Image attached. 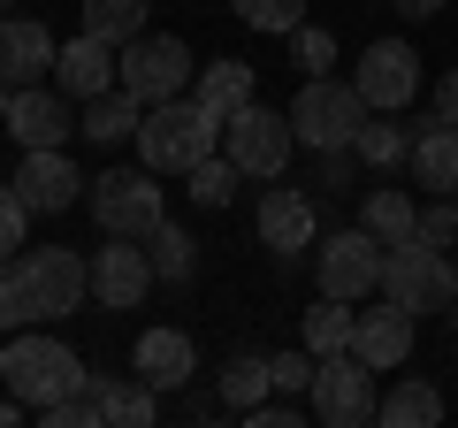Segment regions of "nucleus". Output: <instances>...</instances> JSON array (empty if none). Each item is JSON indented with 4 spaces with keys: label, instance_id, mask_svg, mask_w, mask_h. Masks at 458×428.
<instances>
[{
    "label": "nucleus",
    "instance_id": "1",
    "mask_svg": "<svg viewBox=\"0 0 458 428\" xmlns=\"http://www.w3.org/2000/svg\"><path fill=\"white\" fill-rule=\"evenodd\" d=\"M222 123L199 92H176L161 99V107H146V123H138V161L161 168V176H191L207 153H222Z\"/></svg>",
    "mask_w": 458,
    "mask_h": 428
},
{
    "label": "nucleus",
    "instance_id": "2",
    "mask_svg": "<svg viewBox=\"0 0 458 428\" xmlns=\"http://www.w3.org/2000/svg\"><path fill=\"white\" fill-rule=\"evenodd\" d=\"M84 199H92V222L107 237H153L168 222V207H161V168H99L92 184H84Z\"/></svg>",
    "mask_w": 458,
    "mask_h": 428
},
{
    "label": "nucleus",
    "instance_id": "3",
    "mask_svg": "<svg viewBox=\"0 0 458 428\" xmlns=\"http://www.w3.org/2000/svg\"><path fill=\"white\" fill-rule=\"evenodd\" d=\"M0 375H8V390L38 413V406H54V398H69L92 367H84L62 337H8V345H0Z\"/></svg>",
    "mask_w": 458,
    "mask_h": 428
},
{
    "label": "nucleus",
    "instance_id": "4",
    "mask_svg": "<svg viewBox=\"0 0 458 428\" xmlns=\"http://www.w3.org/2000/svg\"><path fill=\"white\" fill-rule=\"evenodd\" d=\"M382 298H397V306L420 321V313H443L458 298V268L443 245H420V237H405V245L382 253Z\"/></svg>",
    "mask_w": 458,
    "mask_h": 428
},
{
    "label": "nucleus",
    "instance_id": "5",
    "mask_svg": "<svg viewBox=\"0 0 458 428\" xmlns=\"http://www.w3.org/2000/svg\"><path fill=\"white\" fill-rule=\"evenodd\" d=\"M16 283H23L31 321H62V313H77L92 298V261L77 245H31L16 261Z\"/></svg>",
    "mask_w": 458,
    "mask_h": 428
},
{
    "label": "nucleus",
    "instance_id": "6",
    "mask_svg": "<svg viewBox=\"0 0 458 428\" xmlns=\"http://www.w3.org/2000/svg\"><path fill=\"white\" fill-rule=\"evenodd\" d=\"M367 116H375V107L360 99V84H336V77H306V92L291 99V131H298V146H313V153L352 146Z\"/></svg>",
    "mask_w": 458,
    "mask_h": 428
},
{
    "label": "nucleus",
    "instance_id": "7",
    "mask_svg": "<svg viewBox=\"0 0 458 428\" xmlns=\"http://www.w3.org/2000/svg\"><path fill=\"white\" fill-rule=\"evenodd\" d=\"M306 406H313V421H328V428H367L375 421V367L360 360V352H328L321 367H313V382H306Z\"/></svg>",
    "mask_w": 458,
    "mask_h": 428
},
{
    "label": "nucleus",
    "instance_id": "8",
    "mask_svg": "<svg viewBox=\"0 0 458 428\" xmlns=\"http://www.w3.org/2000/svg\"><path fill=\"white\" fill-rule=\"evenodd\" d=\"M291 146H298L291 116H276V107H260V99H252V107H237V116L222 123V153L245 168V176H260V184H267V176H283Z\"/></svg>",
    "mask_w": 458,
    "mask_h": 428
},
{
    "label": "nucleus",
    "instance_id": "9",
    "mask_svg": "<svg viewBox=\"0 0 458 428\" xmlns=\"http://www.w3.org/2000/svg\"><path fill=\"white\" fill-rule=\"evenodd\" d=\"M114 77H123V92H138L146 107H161V99H176L183 84H191V47L168 31H146L123 47V62H114Z\"/></svg>",
    "mask_w": 458,
    "mask_h": 428
},
{
    "label": "nucleus",
    "instance_id": "10",
    "mask_svg": "<svg viewBox=\"0 0 458 428\" xmlns=\"http://www.w3.org/2000/svg\"><path fill=\"white\" fill-rule=\"evenodd\" d=\"M382 237L367 230H328L321 237V291L328 298H367V291H382Z\"/></svg>",
    "mask_w": 458,
    "mask_h": 428
},
{
    "label": "nucleus",
    "instance_id": "11",
    "mask_svg": "<svg viewBox=\"0 0 458 428\" xmlns=\"http://www.w3.org/2000/svg\"><path fill=\"white\" fill-rule=\"evenodd\" d=\"M153 283H161V268H153L146 237H107V245L92 253V298H99V306L131 313V306H146Z\"/></svg>",
    "mask_w": 458,
    "mask_h": 428
},
{
    "label": "nucleus",
    "instance_id": "12",
    "mask_svg": "<svg viewBox=\"0 0 458 428\" xmlns=\"http://www.w3.org/2000/svg\"><path fill=\"white\" fill-rule=\"evenodd\" d=\"M352 84H360V99L375 116H397V107L420 92V54H412L405 39H375V47L360 54V69H352Z\"/></svg>",
    "mask_w": 458,
    "mask_h": 428
},
{
    "label": "nucleus",
    "instance_id": "13",
    "mask_svg": "<svg viewBox=\"0 0 458 428\" xmlns=\"http://www.w3.org/2000/svg\"><path fill=\"white\" fill-rule=\"evenodd\" d=\"M0 131H16V146L31 153V146H62L69 131H77V116H69V92L62 84H23L16 99H8V116H0Z\"/></svg>",
    "mask_w": 458,
    "mask_h": 428
},
{
    "label": "nucleus",
    "instance_id": "14",
    "mask_svg": "<svg viewBox=\"0 0 458 428\" xmlns=\"http://www.w3.org/2000/svg\"><path fill=\"white\" fill-rule=\"evenodd\" d=\"M16 192H23V207H31V214H69V207H77V192H84V176H77V161H69L62 146H31V153H23V168H16Z\"/></svg>",
    "mask_w": 458,
    "mask_h": 428
},
{
    "label": "nucleus",
    "instance_id": "15",
    "mask_svg": "<svg viewBox=\"0 0 458 428\" xmlns=\"http://www.w3.org/2000/svg\"><path fill=\"white\" fill-rule=\"evenodd\" d=\"M114 62H123V47H107V39H92V31H77L62 54H54V84H62L69 99H99V92H114Z\"/></svg>",
    "mask_w": 458,
    "mask_h": 428
},
{
    "label": "nucleus",
    "instance_id": "16",
    "mask_svg": "<svg viewBox=\"0 0 458 428\" xmlns=\"http://www.w3.org/2000/svg\"><path fill=\"white\" fill-rule=\"evenodd\" d=\"M54 54H62V39L47 31L38 16H8L0 23V77L16 84H38V77H54Z\"/></svg>",
    "mask_w": 458,
    "mask_h": 428
},
{
    "label": "nucleus",
    "instance_id": "17",
    "mask_svg": "<svg viewBox=\"0 0 458 428\" xmlns=\"http://www.w3.org/2000/svg\"><path fill=\"white\" fill-rule=\"evenodd\" d=\"M352 352H360L375 375L405 367V360H412V313L397 306V298H382L375 313H360V321H352Z\"/></svg>",
    "mask_w": 458,
    "mask_h": 428
},
{
    "label": "nucleus",
    "instance_id": "18",
    "mask_svg": "<svg viewBox=\"0 0 458 428\" xmlns=\"http://www.w3.org/2000/svg\"><path fill=\"white\" fill-rule=\"evenodd\" d=\"M131 367H138V375H146L153 390L168 398V390H183V382L199 375V345H191L183 330H168V321H161V330H138V352H131Z\"/></svg>",
    "mask_w": 458,
    "mask_h": 428
},
{
    "label": "nucleus",
    "instance_id": "19",
    "mask_svg": "<svg viewBox=\"0 0 458 428\" xmlns=\"http://www.w3.org/2000/svg\"><path fill=\"white\" fill-rule=\"evenodd\" d=\"M405 168H412V184H420V192L451 199V192H458V123L428 116L420 131H412V153H405Z\"/></svg>",
    "mask_w": 458,
    "mask_h": 428
},
{
    "label": "nucleus",
    "instance_id": "20",
    "mask_svg": "<svg viewBox=\"0 0 458 428\" xmlns=\"http://www.w3.org/2000/svg\"><path fill=\"white\" fill-rule=\"evenodd\" d=\"M313 199L306 192H260V245L283 253V261H298V253L313 245Z\"/></svg>",
    "mask_w": 458,
    "mask_h": 428
},
{
    "label": "nucleus",
    "instance_id": "21",
    "mask_svg": "<svg viewBox=\"0 0 458 428\" xmlns=\"http://www.w3.org/2000/svg\"><path fill=\"white\" fill-rule=\"evenodd\" d=\"M99 382V413H107L114 428H146V421H161V390H153L146 375H92Z\"/></svg>",
    "mask_w": 458,
    "mask_h": 428
},
{
    "label": "nucleus",
    "instance_id": "22",
    "mask_svg": "<svg viewBox=\"0 0 458 428\" xmlns=\"http://www.w3.org/2000/svg\"><path fill=\"white\" fill-rule=\"evenodd\" d=\"M138 123H146V99L114 84V92L84 99V123H77V131L92 138V146H123V138H138Z\"/></svg>",
    "mask_w": 458,
    "mask_h": 428
},
{
    "label": "nucleus",
    "instance_id": "23",
    "mask_svg": "<svg viewBox=\"0 0 458 428\" xmlns=\"http://www.w3.org/2000/svg\"><path fill=\"white\" fill-rule=\"evenodd\" d=\"M375 421L382 428H443V390H436V382H420V375H405L397 390H382Z\"/></svg>",
    "mask_w": 458,
    "mask_h": 428
},
{
    "label": "nucleus",
    "instance_id": "24",
    "mask_svg": "<svg viewBox=\"0 0 458 428\" xmlns=\"http://www.w3.org/2000/svg\"><path fill=\"white\" fill-rule=\"evenodd\" d=\"M352 321H360V313H352V298H313V313L306 321H298V345L313 352V360H328V352H352Z\"/></svg>",
    "mask_w": 458,
    "mask_h": 428
},
{
    "label": "nucleus",
    "instance_id": "25",
    "mask_svg": "<svg viewBox=\"0 0 458 428\" xmlns=\"http://www.w3.org/2000/svg\"><path fill=\"white\" fill-rule=\"evenodd\" d=\"M199 99H207L214 116H237V107L260 99V84H252L245 62H207V69H199Z\"/></svg>",
    "mask_w": 458,
    "mask_h": 428
},
{
    "label": "nucleus",
    "instance_id": "26",
    "mask_svg": "<svg viewBox=\"0 0 458 428\" xmlns=\"http://www.w3.org/2000/svg\"><path fill=\"white\" fill-rule=\"evenodd\" d=\"M146 8L153 0H84V31L107 47H131V39H146Z\"/></svg>",
    "mask_w": 458,
    "mask_h": 428
},
{
    "label": "nucleus",
    "instance_id": "27",
    "mask_svg": "<svg viewBox=\"0 0 458 428\" xmlns=\"http://www.w3.org/2000/svg\"><path fill=\"white\" fill-rule=\"evenodd\" d=\"M360 222L382 237V245H405L412 222H420V207H412L405 192H390V184H382V192H367V199H360Z\"/></svg>",
    "mask_w": 458,
    "mask_h": 428
},
{
    "label": "nucleus",
    "instance_id": "28",
    "mask_svg": "<svg viewBox=\"0 0 458 428\" xmlns=\"http://www.w3.org/2000/svg\"><path fill=\"white\" fill-rule=\"evenodd\" d=\"M352 153H360L367 168H397V161L412 153V131H405L397 116H367V123H360V138H352Z\"/></svg>",
    "mask_w": 458,
    "mask_h": 428
},
{
    "label": "nucleus",
    "instance_id": "29",
    "mask_svg": "<svg viewBox=\"0 0 458 428\" xmlns=\"http://www.w3.org/2000/svg\"><path fill=\"white\" fill-rule=\"evenodd\" d=\"M267 390H276V367L252 360V352H237V360L222 367V406H229V413H252Z\"/></svg>",
    "mask_w": 458,
    "mask_h": 428
},
{
    "label": "nucleus",
    "instance_id": "30",
    "mask_svg": "<svg viewBox=\"0 0 458 428\" xmlns=\"http://www.w3.org/2000/svg\"><path fill=\"white\" fill-rule=\"evenodd\" d=\"M146 253H153V268H161V283H191L199 276V245L176 230V222H161V230L146 237Z\"/></svg>",
    "mask_w": 458,
    "mask_h": 428
},
{
    "label": "nucleus",
    "instance_id": "31",
    "mask_svg": "<svg viewBox=\"0 0 458 428\" xmlns=\"http://www.w3.org/2000/svg\"><path fill=\"white\" fill-rule=\"evenodd\" d=\"M237 184H245V168L229 161V153H207V161L191 168V199H199V207H229Z\"/></svg>",
    "mask_w": 458,
    "mask_h": 428
},
{
    "label": "nucleus",
    "instance_id": "32",
    "mask_svg": "<svg viewBox=\"0 0 458 428\" xmlns=\"http://www.w3.org/2000/svg\"><path fill=\"white\" fill-rule=\"evenodd\" d=\"M229 8H237V23H252V31H283V39L306 23V0H229Z\"/></svg>",
    "mask_w": 458,
    "mask_h": 428
},
{
    "label": "nucleus",
    "instance_id": "33",
    "mask_svg": "<svg viewBox=\"0 0 458 428\" xmlns=\"http://www.w3.org/2000/svg\"><path fill=\"white\" fill-rule=\"evenodd\" d=\"M23 230H31V207H23V192H16V184H0V268H16Z\"/></svg>",
    "mask_w": 458,
    "mask_h": 428
},
{
    "label": "nucleus",
    "instance_id": "34",
    "mask_svg": "<svg viewBox=\"0 0 458 428\" xmlns=\"http://www.w3.org/2000/svg\"><path fill=\"white\" fill-rule=\"evenodd\" d=\"M291 54H298V69H313V77L336 69V39H328L321 23H298V31H291Z\"/></svg>",
    "mask_w": 458,
    "mask_h": 428
},
{
    "label": "nucleus",
    "instance_id": "35",
    "mask_svg": "<svg viewBox=\"0 0 458 428\" xmlns=\"http://www.w3.org/2000/svg\"><path fill=\"white\" fill-rule=\"evenodd\" d=\"M412 237H420V245H443V253H451V245H458V207H443V199H436V207H420Z\"/></svg>",
    "mask_w": 458,
    "mask_h": 428
},
{
    "label": "nucleus",
    "instance_id": "36",
    "mask_svg": "<svg viewBox=\"0 0 458 428\" xmlns=\"http://www.w3.org/2000/svg\"><path fill=\"white\" fill-rule=\"evenodd\" d=\"M23 321H31V306H23V283H16V268H0V337H16Z\"/></svg>",
    "mask_w": 458,
    "mask_h": 428
},
{
    "label": "nucleus",
    "instance_id": "37",
    "mask_svg": "<svg viewBox=\"0 0 458 428\" xmlns=\"http://www.w3.org/2000/svg\"><path fill=\"white\" fill-rule=\"evenodd\" d=\"M267 367H276V390H306V382H313V367H321V360H313V352L298 345V352H276Z\"/></svg>",
    "mask_w": 458,
    "mask_h": 428
},
{
    "label": "nucleus",
    "instance_id": "38",
    "mask_svg": "<svg viewBox=\"0 0 458 428\" xmlns=\"http://www.w3.org/2000/svg\"><path fill=\"white\" fill-rule=\"evenodd\" d=\"M306 413H313V406H291V398H276V390H267L260 406L245 413V421H252V428H298V421H306Z\"/></svg>",
    "mask_w": 458,
    "mask_h": 428
},
{
    "label": "nucleus",
    "instance_id": "39",
    "mask_svg": "<svg viewBox=\"0 0 458 428\" xmlns=\"http://www.w3.org/2000/svg\"><path fill=\"white\" fill-rule=\"evenodd\" d=\"M344 184H352V146L321 153V184H313V192H344Z\"/></svg>",
    "mask_w": 458,
    "mask_h": 428
},
{
    "label": "nucleus",
    "instance_id": "40",
    "mask_svg": "<svg viewBox=\"0 0 458 428\" xmlns=\"http://www.w3.org/2000/svg\"><path fill=\"white\" fill-rule=\"evenodd\" d=\"M436 116H443V123H458V77H451V84L436 92Z\"/></svg>",
    "mask_w": 458,
    "mask_h": 428
},
{
    "label": "nucleus",
    "instance_id": "41",
    "mask_svg": "<svg viewBox=\"0 0 458 428\" xmlns=\"http://www.w3.org/2000/svg\"><path fill=\"white\" fill-rule=\"evenodd\" d=\"M8 421H23V398H16V390L0 398V428H8Z\"/></svg>",
    "mask_w": 458,
    "mask_h": 428
},
{
    "label": "nucleus",
    "instance_id": "42",
    "mask_svg": "<svg viewBox=\"0 0 458 428\" xmlns=\"http://www.w3.org/2000/svg\"><path fill=\"white\" fill-rule=\"evenodd\" d=\"M397 8H405V16H436L443 0H397Z\"/></svg>",
    "mask_w": 458,
    "mask_h": 428
},
{
    "label": "nucleus",
    "instance_id": "43",
    "mask_svg": "<svg viewBox=\"0 0 458 428\" xmlns=\"http://www.w3.org/2000/svg\"><path fill=\"white\" fill-rule=\"evenodd\" d=\"M8 99H16V84H8V77H0V116H8Z\"/></svg>",
    "mask_w": 458,
    "mask_h": 428
},
{
    "label": "nucleus",
    "instance_id": "44",
    "mask_svg": "<svg viewBox=\"0 0 458 428\" xmlns=\"http://www.w3.org/2000/svg\"><path fill=\"white\" fill-rule=\"evenodd\" d=\"M8 16H16V0H0V23H8Z\"/></svg>",
    "mask_w": 458,
    "mask_h": 428
},
{
    "label": "nucleus",
    "instance_id": "45",
    "mask_svg": "<svg viewBox=\"0 0 458 428\" xmlns=\"http://www.w3.org/2000/svg\"><path fill=\"white\" fill-rule=\"evenodd\" d=\"M451 207H458V192H451Z\"/></svg>",
    "mask_w": 458,
    "mask_h": 428
}]
</instances>
